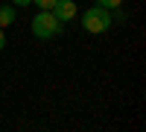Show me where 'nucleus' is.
<instances>
[{"label":"nucleus","mask_w":146,"mask_h":132,"mask_svg":"<svg viewBox=\"0 0 146 132\" xmlns=\"http://www.w3.org/2000/svg\"><path fill=\"white\" fill-rule=\"evenodd\" d=\"M62 27H64V23L58 21V18L53 15V12H50V9H41L38 15L32 18V23H29L32 35H35V38H41V41H50V38H56V35L62 32Z\"/></svg>","instance_id":"nucleus-1"},{"label":"nucleus","mask_w":146,"mask_h":132,"mask_svg":"<svg viewBox=\"0 0 146 132\" xmlns=\"http://www.w3.org/2000/svg\"><path fill=\"white\" fill-rule=\"evenodd\" d=\"M111 9H105V6H91V9H85L82 12V27L88 29V32H94V35H100V32H108L111 29Z\"/></svg>","instance_id":"nucleus-2"},{"label":"nucleus","mask_w":146,"mask_h":132,"mask_svg":"<svg viewBox=\"0 0 146 132\" xmlns=\"http://www.w3.org/2000/svg\"><path fill=\"white\" fill-rule=\"evenodd\" d=\"M50 12H53V15L62 21V23H67V21L76 18V3H73V0H56Z\"/></svg>","instance_id":"nucleus-3"},{"label":"nucleus","mask_w":146,"mask_h":132,"mask_svg":"<svg viewBox=\"0 0 146 132\" xmlns=\"http://www.w3.org/2000/svg\"><path fill=\"white\" fill-rule=\"evenodd\" d=\"M15 23V6L12 3H0V27H12Z\"/></svg>","instance_id":"nucleus-4"},{"label":"nucleus","mask_w":146,"mask_h":132,"mask_svg":"<svg viewBox=\"0 0 146 132\" xmlns=\"http://www.w3.org/2000/svg\"><path fill=\"white\" fill-rule=\"evenodd\" d=\"M100 6H105V9H120V6H123V0H100Z\"/></svg>","instance_id":"nucleus-5"},{"label":"nucleus","mask_w":146,"mask_h":132,"mask_svg":"<svg viewBox=\"0 0 146 132\" xmlns=\"http://www.w3.org/2000/svg\"><path fill=\"white\" fill-rule=\"evenodd\" d=\"M32 3L38 6V9H53V3H56V0H32Z\"/></svg>","instance_id":"nucleus-6"},{"label":"nucleus","mask_w":146,"mask_h":132,"mask_svg":"<svg viewBox=\"0 0 146 132\" xmlns=\"http://www.w3.org/2000/svg\"><path fill=\"white\" fill-rule=\"evenodd\" d=\"M9 3H12V6H29L32 0H9Z\"/></svg>","instance_id":"nucleus-7"},{"label":"nucleus","mask_w":146,"mask_h":132,"mask_svg":"<svg viewBox=\"0 0 146 132\" xmlns=\"http://www.w3.org/2000/svg\"><path fill=\"white\" fill-rule=\"evenodd\" d=\"M6 47V32H3V27H0V50Z\"/></svg>","instance_id":"nucleus-8"}]
</instances>
